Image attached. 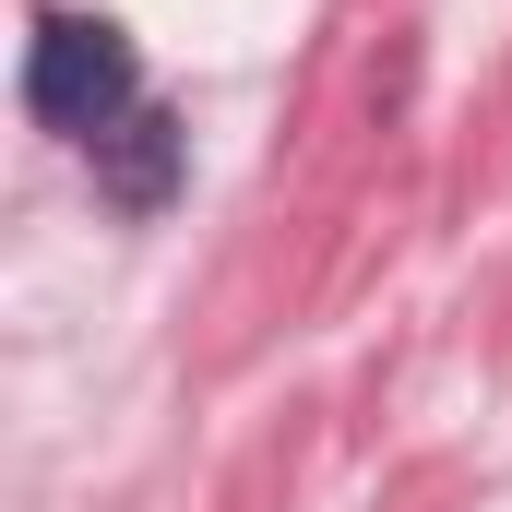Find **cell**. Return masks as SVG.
Here are the masks:
<instances>
[{"label":"cell","mask_w":512,"mask_h":512,"mask_svg":"<svg viewBox=\"0 0 512 512\" xmlns=\"http://www.w3.org/2000/svg\"><path fill=\"white\" fill-rule=\"evenodd\" d=\"M131 108H155V96H143V48L120 24L108 12H36V36H24V120L48 143H72V155H96Z\"/></svg>","instance_id":"obj_1"},{"label":"cell","mask_w":512,"mask_h":512,"mask_svg":"<svg viewBox=\"0 0 512 512\" xmlns=\"http://www.w3.org/2000/svg\"><path fill=\"white\" fill-rule=\"evenodd\" d=\"M84 167H96V203H108L120 227H155V215L191 191V120H179V108H131Z\"/></svg>","instance_id":"obj_2"}]
</instances>
